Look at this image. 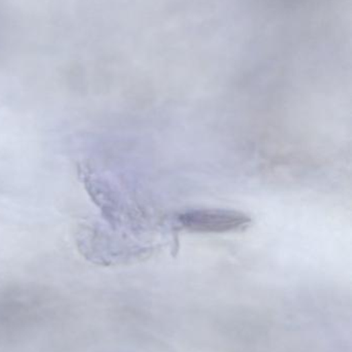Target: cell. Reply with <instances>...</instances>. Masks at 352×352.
<instances>
[{
	"label": "cell",
	"instance_id": "6da1fadb",
	"mask_svg": "<svg viewBox=\"0 0 352 352\" xmlns=\"http://www.w3.org/2000/svg\"><path fill=\"white\" fill-rule=\"evenodd\" d=\"M179 221L182 227L194 233L222 234L243 230L251 219L233 209L198 208L182 212Z\"/></svg>",
	"mask_w": 352,
	"mask_h": 352
}]
</instances>
